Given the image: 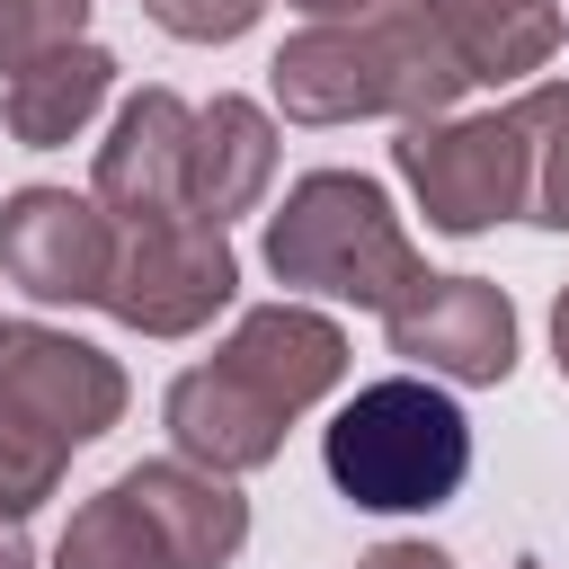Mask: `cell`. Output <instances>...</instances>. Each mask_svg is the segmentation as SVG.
Instances as JSON below:
<instances>
[{
	"label": "cell",
	"mask_w": 569,
	"mask_h": 569,
	"mask_svg": "<svg viewBox=\"0 0 569 569\" xmlns=\"http://www.w3.org/2000/svg\"><path fill=\"white\" fill-rule=\"evenodd\" d=\"M356 569H453V560H445L436 542H373Z\"/></svg>",
	"instance_id": "obj_21"
},
{
	"label": "cell",
	"mask_w": 569,
	"mask_h": 569,
	"mask_svg": "<svg viewBox=\"0 0 569 569\" xmlns=\"http://www.w3.org/2000/svg\"><path fill=\"white\" fill-rule=\"evenodd\" d=\"M231 293H240L231 231L187 213V222H142V231H124L116 284H107L98 311H116V320L142 329V338H187V329H204Z\"/></svg>",
	"instance_id": "obj_6"
},
{
	"label": "cell",
	"mask_w": 569,
	"mask_h": 569,
	"mask_svg": "<svg viewBox=\"0 0 569 569\" xmlns=\"http://www.w3.org/2000/svg\"><path fill=\"white\" fill-rule=\"evenodd\" d=\"M213 365H222L231 382H249L267 409L302 418L320 391H338V373H347V329H338L329 311H302V302H258V311H240V329L213 347Z\"/></svg>",
	"instance_id": "obj_10"
},
{
	"label": "cell",
	"mask_w": 569,
	"mask_h": 569,
	"mask_svg": "<svg viewBox=\"0 0 569 569\" xmlns=\"http://www.w3.org/2000/svg\"><path fill=\"white\" fill-rule=\"evenodd\" d=\"M169 445H178V462H196V471H213V480H240V471L276 462L284 409H267V400H258L249 382H231L222 365H196V373L169 382Z\"/></svg>",
	"instance_id": "obj_12"
},
{
	"label": "cell",
	"mask_w": 569,
	"mask_h": 569,
	"mask_svg": "<svg viewBox=\"0 0 569 569\" xmlns=\"http://www.w3.org/2000/svg\"><path fill=\"white\" fill-rule=\"evenodd\" d=\"M267 178H276V124H267V107L231 98V89L213 107H196V133H187V213L196 222H231V213H249L267 196Z\"/></svg>",
	"instance_id": "obj_13"
},
{
	"label": "cell",
	"mask_w": 569,
	"mask_h": 569,
	"mask_svg": "<svg viewBox=\"0 0 569 569\" xmlns=\"http://www.w3.org/2000/svg\"><path fill=\"white\" fill-rule=\"evenodd\" d=\"M311 27H338V18H373V9H391V0H293Z\"/></svg>",
	"instance_id": "obj_22"
},
{
	"label": "cell",
	"mask_w": 569,
	"mask_h": 569,
	"mask_svg": "<svg viewBox=\"0 0 569 569\" xmlns=\"http://www.w3.org/2000/svg\"><path fill=\"white\" fill-rule=\"evenodd\" d=\"M418 9H427L436 36L462 53V71L489 80V89L542 71V62L560 53V36H569L560 0H418Z\"/></svg>",
	"instance_id": "obj_14"
},
{
	"label": "cell",
	"mask_w": 569,
	"mask_h": 569,
	"mask_svg": "<svg viewBox=\"0 0 569 569\" xmlns=\"http://www.w3.org/2000/svg\"><path fill=\"white\" fill-rule=\"evenodd\" d=\"M267 267H276V284H302V293H329V302H356L382 320L427 284L391 196L356 169H311L284 187V204L267 222Z\"/></svg>",
	"instance_id": "obj_3"
},
{
	"label": "cell",
	"mask_w": 569,
	"mask_h": 569,
	"mask_svg": "<svg viewBox=\"0 0 569 569\" xmlns=\"http://www.w3.org/2000/svg\"><path fill=\"white\" fill-rule=\"evenodd\" d=\"M391 169L409 178V196L427 204V222L453 231V240H462V231H489V222H516L525 196H533V142H525L516 107L400 124Z\"/></svg>",
	"instance_id": "obj_4"
},
{
	"label": "cell",
	"mask_w": 569,
	"mask_h": 569,
	"mask_svg": "<svg viewBox=\"0 0 569 569\" xmlns=\"http://www.w3.org/2000/svg\"><path fill=\"white\" fill-rule=\"evenodd\" d=\"M187 133H196V107L178 89H142L116 107V133L98 142V178H89L116 231L187 222Z\"/></svg>",
	"instance_id": "obj_9"
},
{
	"label": "cell",
	"mask_w": 569,
	"mask_h": 569,
	"mask_svg": "<svg viewBox=\"0 0 569 569\" xmlns=\"http://www.w3.org/2000/svg\"><path fill=\"white\" fill-rule=\"evenodd\" d=\"M169 36H187V44H231V36H249L258 27V9L267 0H142Z\"/></svg>",
	"instance_id": "obj_20"
},
{
	"label": "cell",
	"mask_w": 569,
	"mask_h": 569,
	"mask_svg": "<svg viewBox=\"0 0 569 569\" xmlns=\"http://www.w3.org/2000/svg\"><path fill=\"white\" fill-rule=\"evenodd\" d=\"M116 418H124V365L107 347L71 329H36V320L0 329V427H27L53 453H80Z\"/></svg>",
	"instance_id": "obj_5"
},
{
	"label": "cell",
	"mask_w": 569,
	"mask_h": 569,
	"mask_svg": "<svg viewBox=\"0 0 569 569\" xmlns=\"http://www.w3.org/2000/svg\"><path fill=\"white\" fill-rule=\"evenodd\" d=\"M267 89H276V107L293 124H356V116L427 124L471 89V71H462V53L436 36V18L418 0H391L373 18L284 36L276 62H267Z\"/></svg>",
	"instance_id": "obj_1"
},
{
	"label": "cell",
	"mask_w": 569,
	"mask_h": 569,
	"mask_svg": "<svg viewBox=\"0 0 569 569\" xmlns=\"http://www.w3.org/2000/svg\"><path fill=\"white\" fill-rule=\"evenodd\" d=\"M0 569H36V542H27V516H0Z\"/></svg>",
	"instance_id": "obj_23"
},
{
	"label": "cell",
	"mask_w": 569,
	"mask_h": 569,
	"mask_svg": "<svg viewBox=\"0 0 569 569\" xmlns=\"http://www.w3.org/2000/svg\"><path fill=\"white\" fill-rule=\"evenodd\" d=\"M116 489H124V498L142 507V525L160 533L169 569H222V560H240V542H249V498H240L231 480L178 462V453H169V462H133Z\"/></svg>",
	"instance_id": "obj_11"
},
{
	"label": "cell",
	"mask_w": 569,
	"mask_h": 569,
	"mask_svg": "<svg viewBox=\"0 0 569 569\" xmlns=\"http://www.w3.org/2000/svg\"><path fill=\"white\" fill-rule=\"evenodd\" d=\"M560 18H569V9H560Z\"/></svg>",
	"instance_id": "obj_26"
},
{
	"label": "cell",
	"mask_w": 569,
	"mask_h": 569,
	"mask_svg": "<svg viewBox=\"0 0 569 569\" xmlns=\"http://www.w3.org/2000/svg\"><path fill=\"white\" fill-rule=\"evenodd\" d=\"M62 462H71V453H53L44 436H27V427H0V516H27V507H44V498H53V480H62Z\"/></svg>",
	"instance_id": "obj_19"
},
{
	"label": "cell",
	"mask_w": 569,
	"mask_h": 569,
	"mask_svg": "<svg viewBox=\"0 0 569 569\" xmlns=\"http://www.w3.org/2000/svg\"><path fill=\"white\" fill-rule=\"evenodd\" d=\"M516 124L533 142V196H525V213L551 222V231H569V80L525 89L516 98Z\"/></svg>",
	"instance_id": "obj_17"
},
{
	"label": "cell",
	"mask_w": 569,
	"mask_h": 569,
	"mask_svg": "<svg viewBox=\"0 0 569 569\" xmlns=\"http://www.w3.org/2000/svg\"><path fill=\"white\" fill-rule=\"evenodd\" d=\"M0 329H9V320H0Z\"/></svg>",
	"instance_id": "obj_25"
},
{
	"label": "cell",
	"mask_w": 569,
	"mask_h": 569,
	"mask_svg": "<svg viewBox=\"0 0 569 569\" xmlns=\"http://www.w3.org/2000/svg\"><path fill=\"white\" fill-rule=\"evenodd\" d=\"M116 213L71 187H18L0 204V276L36 302H107L116 284Z\"/></svg>",
	"instance_id": "obj_7"
},
{
	"label": "cell",
	"mask_w": 569,
	"mask_h": 569,
	"mask_svg": "<svg viewBox=\"0 0 569 569\" xmlns=\"http://www.w3.org/2000/svg\"><path fill=\"white\" fill-rule=\"evenodd\" d=\"M80 27H89V0H0V80H18L53 44H80Z\"/></svg>",
	"instance_id": "obj_18"
},
{
	"label": "cell",
	"mask_w": 569,
	"mask_h": 569,
	"mask_svg": "<svg viewBox=\"0 0 569 569\" xmlns=\"http://www.w3.org/2000/svg\"><path fill=\"white\" fill-rule=\"evenodd\" d=\"M391 356H409L427 382H507L516 373V302L489 276H427L391 320Z\"/></svg>",
	"instance_id": "obj_8"
},
{
	"label": "cell",
	"mask_w": 569,
	"mask_h": 569,
	"mask_svg": "<svg viewBox=\"0 0 569 569\" xmlns=\"http://www.w3.org/2000/svg\"><path fill=\"white\" fill-rule=\"evenodd\" d=\"M53 569H169V551H160V533L142 525V507L107 480L89 507H71V525H62V542H53Z\"/></svg>",
	"instance_id": "obj_16"
},
{
	"label": "cell",
	"mask_w": 569,
	"mask_h": 569,
	"mask_svg": "<svg viewBox=\"0 0 569 569\" xmlns=\"http://www.w3.org/2000/svg\"><path fill=\"white\" fill-rule=\"evenodd\" d=\"M320 462H329L347 507H365V516H427V507H445L471 480V418L427 373H391V382H365L329 418Z\"/></svg>",
	"instance_id": "obj_2"
},
{
	"label": "cell",
	"mask_w": 569,
	"mask_h": 569,
	"mask_svg": "<svg viewBox=\"0 0 569 569\" xmlns=\"http://www.w3.org/2000/svg\"><path fill=\"white\" fill-rule=\"evenodd\" d=\"M551 365H560V382H569V284H560V302H551Z\"/></svg>",
	"instance_id": "obj_24"
},
{
	"label": "cell",
	"mask_w": 569,
	"mask_h": 569,
	"mask_svg": "<svg viewBox=\"0 0 569 569\" xmlns=\"http://www.w3.org/2000/svg\"><path fill=\"white\" fill-rule=\"evenodd\" d=\"M107 89H116V53L80 36V44L36 53V62L0 89V116H9V133H18L27 151H62V142L107 107Z\"/></svg>",
	"instance_id": "obj_15"
}]
</instances>
